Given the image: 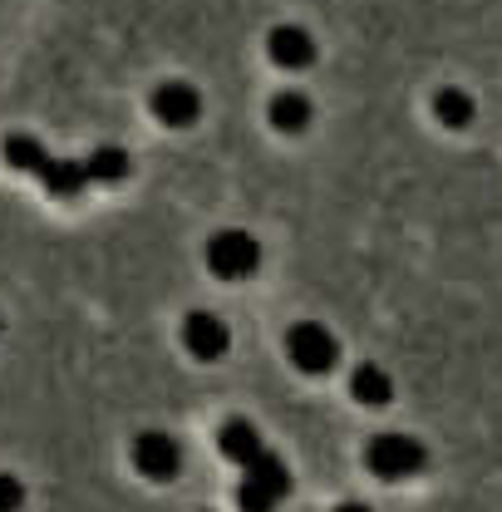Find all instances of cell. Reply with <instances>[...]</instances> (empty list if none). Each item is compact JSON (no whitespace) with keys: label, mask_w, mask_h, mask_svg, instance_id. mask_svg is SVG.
Here are the masks:
<instances>
[{"label":"cell","mask_w":502,"mask_h":512,"mask_svg":"<svg viewBox=\"0 0 502 512\" xmlns=\"http://www.w3.org/2000/svg\"><path fill=\"white\" fill-rule=\"evenodd\" d=\"M335 512H375V508H370V503H340Z\"/></svg>","instance_id":"10"},{"label":"cell","mask_w":502,"mask_h":512,"mask_svg":"<svg viewBox=\"0 0 502 512\" xmlns=\"http://www.w3.org/2000/svg\"><path fill=\"white\" fill-rule=\"evenodd\" d=\"M133 468L143 478H153V483H168L183 468V448L173 444V434H163V429H143L133 439Z\"/></svg>","instance_id":"5"},{"label":"cell","mask_w":502,"mask_h":512,"mask_svg":"<svg viewBox=\"0 0 502 512\" xmlns=\"http://www.w3.org/2000/svg\"><path fill=\"white\" fill-rule=\"evenodd\" d=\"M286 355H291V365H296L301 375H330L335 360H340V340H335V330L320 325V320H296V325L286 330Z\"/></svg>","instance_id":"3"},{"label":"cell","mask_w":502,"mask_h":512,"mask_svg":"<svg viewBox=\"0 0 502 512\" xmlns=\"http://www.w3.org/2000/svg\"><path fill=\"white\" fill-rule=\"evenodd\" d=\"M350 394H355V404H365V409H384V404L394 399V380H389V370H379V365H355Z\"/></svg>","instance_id":"7"},{"label":"cell","mask_w":502,"mask_h":512,"mask_svg":"<svg viewBox=\"0 0 502 512\" xmlns=\"http://www.w3.org/2000/svg\"><path fill=\"white\" fill-rule=\"evenodd\" d=\"M424 463H429V448L419 439H409V434H379L365 448V468L384 483H404V478L424 473Z\"/></svg>","instance_id":"2"},{"label":"cell","mask_w":502,"mask_h":512,"mask_svg":"<svg viewBox=\"0 0 502 512\" xmlns=\"http://www.w3.org/2000/svg\"><path fill=\"white\" fill-rule=\"evenodd\" d=\"M207 271L217 281H251L261 271V242L247 227H217L207 237Z\"/></svg>","instance_id":"1"},{"label":"cell","mask_w":502,"mask_h":512,"mask_svg":"<svg viewBox=\"0 0 502 512\" xmlns=\"http://www.w3.org/2000/svg\"><path fill=\"white\" fill-rule=\"evenodd\" d=\"M217 448H222L232 463H247V458L261 453V434L251 429L247 419H227V424H222V434H217Z\"/></svg>","instance_id":"8"},{"label":"cell","mask_w":502,"mask_h":512,"mask_svg":"<svg viewBox=\"0 0 502 512\" xmlns=\"http://www.w3.org/2000/svg\"><path fill=\"white\" fill-rule=\"evenodd\" d=\"M291 493V473H286V463L276 458V453H256L242 463V508L247 512H271L281 498Z\"/></svg>","instance_id":"4"},{"label":"cell","mask_w":502,"mask_h":512,"mask_svg":"<svg viewBox=\"0 0 502 512\" xmlns=\"http://www.w3.org/2000/svg\"><path fill=\"white\" fill-rule=\"evenodd\" d=\"M183 350H188L192 360H202V365L222 360L232 350V325L217 316V311H192L183 320Z\"/></svg>","instance_id":"6"},{"label":"cell","mask_w":502,"mask_h":512,"mask_svg":"<svg viewBox=\"0 0 502 512\" xmlns=\"http://www.w3.org/2000/svg\"><path fill=\"white\" fill-rule=\"evenodd\" d=\"M25 508V483L15 473H0V512H20Z\"/></svg>","instance_id":"9"}]
</instances>
